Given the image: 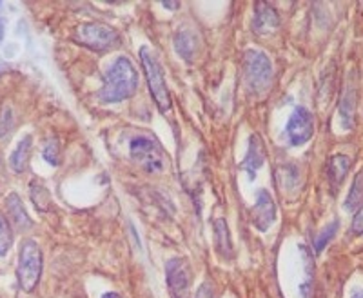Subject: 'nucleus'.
<instances>
[{"label": "nucleus", "instance_id": "10", "mask_svg": "<svg viewBox=\"0 0 363 298\" xmlns=\"http://www.w3.org/2000/svg\"><path fill=\"white\" fill-rule=\"evenodd\" d=\"M265 157H267V153H265L264 140H262V137L258 135V133H252L251 138H249L247 155H245V158L242 160L240 167H242V170L249 175V178H251V180H255L256 171L264 166Z\"/></svg>", "mask_w": 363, "mask_h": 298}, {"label": "nucleus", "instance_id": "18", "mask_svg": "<svg viewBox=\"0 0 363 298\" xmlns=\"http://www.w3.org/2000/svg\"><path fill=\"white\" fill-rule=\"evenodd\" d=\"M29 197L33 200L38 211H48L51 206V193L40 180H33L29 186Z\"/></svg>", "mask_w": 363, "mask_h": 298}, {"label": "nucleus", "instance_id": "23", "mask_svg": "<svg viewBox=\"0 0 363 298\" xmlns=\"http://www.w3.org/2000/svg\"><path fill=\"white\" fill-rule=\"evenodd\" d=\"M13 126V113L11 109H6V111L0 113V137H4L6 133L11 129Z\"/></svg>", "mask_w": 363, "mask_h": 298}, {"label": "nucleus", "instance_id": "5", "mask_svg": "<svg viewBox=\"0 0 363 298\" xmlns=\"http://www.w3.org/2000/svg\"><path fill=\"white\" fill-rule=\"evenodd\" d=\"M129 155L147 173H160L167 166L164 148L157 138L149 135H138L129 144Z\"/></svg>", "mask_w": 363, "mask_h": 298}, {"label": "nucleus", "instance_id": "22", "mask_svg": "<svg viewBox=\"0 0 363 298\" xmlns=\"http://www.w3.org/2000/svg\"><path fill=\"white\" fill-rule=\"evenodd\" d=\"M42 155H44L45 162H50L51 166H57L58 157H60V144H58L57 138H53V140H50L48 144L44 145V151H42Z\"/></svg>", "mask_w": 363, "mask_h": 298}, {"label": "nucleus", "instance_id": "6", "mask_svg": "<svg viewBox=\"0 0 363 298\" xmlns=\"http://www.w3.org/2000/svg\"><path fill=\"white\" fill-rule=\"evenodd\" d=\"M140 60L142 67H144L145 79H147L149 92L153 95L155 104H157L162 113L171 111V93L167 89V84H165L164 71H162L158 58L155 57V53L149 51V48H142Z\"/></svg>", "mask_w": 363, "mask_h": 298}, {"label": "nucleus", "instance_id": "20", "mask_svg": "<svg viewBox=\"0 0 363 298\" xmlns=\"http://www.w3.org/2000/svg\"><path fill=\"white\" fill-rule=\"evenodd\" d=\"M338 226H340V224L335 220V222H330L329 226H327V228L323 229L320 235H318L316 242H314V249H316V253H322L323 249H325V245L329 244L333 238H335L336 231H338Z\"/></svg>", "mask_w": 363, "mask_h": 298}, {"label": "nucleus", "instance_id": "8", "mask_svg": "<svg viewBox=\"0 0 363 298\" xmlns=\"http://www.w3.org/2000/svg\"><path fill=\"white\" fill-rule=\"evenodd\" d=\"M314 135V118L313 113L307 108H296L289 116V122L285 126V137L287 142L294 148L307 144Z\"/></svg>", "mask_w": 363, "mask_h": 298}, {"label": "nucleus", "instance_id": "27", "mask_svg": "<svg viewBox=\"0 0 363 298\" xmlns=\"http://www.w3.org/2000/svg\"><path fill=\"white\" fill-rule=\"evenodd\" d=\"M162 6H164V8H169V9H177L180 4H178V2H164Z\"/></svg>", "mask_w": 363, "mask_h": 298}, {"label": "nucleus", "instance_id": "26", "mask_svg": "<svg viewBox=\"0 0 363 298\" xmlns=\"http://www.w3.org/2000/svg\"><path fill=\"white\" fill-rule=\"evenodd\" d=\"M4 33H6V26H4V21L0 18V42L4 40Z\"/></svg>", "mask_w": 363, "mask_h": 298}, {"label": "nucleus", "instance_id": "4", "mask_svg": "<svg viewBox=\"0 0 363 298\" xmlns=\"http://www.w3.org/2000/svg\"><path fill=\"white\" fill-rule=\"evenodd\" d=\"M74 40L96 53H106L120 46V33L115 28L99 22H86L74 29Z\"/></svg>", "mask_w": 363, "mask_h": 298}, {"label": "nucleus", "instance_id": "15", "mask_svg": "<svg viewBox=\"0 0 363 298\" xmlns=\"http://www.w3.org/2000/svg\"><path fill=\"white\" fill-rule=\"evenodd\" d=\"M351 170V158L347 155H333L329 158V164H327V177H329V182L333 186V189H338L342 186V182L345 180L347 173Z\"/></svg>", "mask_w": 363, "mask_h": 298}, {"label": "nucleus", "instance_id": "11", "mask_svg": "<svg viewBox=\"0 0 363 298\" xmlns=\"http://www.w3.org/2000/svg\"><path fill=\"white\" fill-rule=\"evenodd\" d=\"M356 106H358V87H356L352 74L347 79L345 89L340 100V122L345 129H352L356 116Z\"/></svg>", "mask_w": 363, "mask_h": 298}, {"label": "nucleus", "instance_id": "12", "mask_svg": "<svg viewBox=\"0 0 363 298\" xmlns=\"http://www.w3.org/2000/svg\"><path fill=\"white\" fill-rule=\"evenodd\" d=\"M278 26H280V17H278L277 9L267 2H256L252 31L258 35H269L277 31Z\"/></svg>", "mask_w": 363, "mask_h": 298}, {"label": "nucleus", "instance_id": "14", "mask_svg": "<svg viewBox=\"0 0 363 298\" xmlns=\"http://www.w3.org/2000/svg\"><path fill=\"white\" fill-rule=\"evenodd\" d=\"M6 207H8L9 220L13 222V226L21 231H28V229L33 228V220L29 219V215L26 213L24 206H22V200L17 193H11L8 195V200H6Z\"/></svg>", "mask_w": 363, "mask_h": 298}, {"label": "nucleus", "instance_id": "1", "mask_svg": "<svg viewBox=\"0 0 363 298\" xmlns=\"http://www.w3.org/2000/svg\"><path fill=\"white\" fill-rule=\"evenodd\" d=\"M138 89V74L128 57H118L104 74L96 99L102 104H118L131 99Z\"/></svg>", "mask_w": 363, "mask_h": 298}, {"label": "nucleus", "instance_id": "7", "mask_svg": "<svg viewBox=\"0 0 363 298\" xmlns=\"http://www.w3.org/2000/svg\"><path fill=\"white\" fill-rule=\"evenodd\" d=\"M165 280L171 298H193V271L186 258L174 257L165 264Z\"/></svg>", "mask_w": 363, "mask_h": 298}, {"label": "nucleus", "instance_id": "29", "mask_svg": "<svg viewBox=\"0 0 363 298\" xmlns=\"http://www.w3.org/2000/svg\"><path fill=\"white\" fill-rule=\"evenodd\" d=\"M352 298H363V289L356 291V293H354V294H352Z\"/></svg>", "mask_w": 363, "mask_h": 298}, {"label": "nucleus", "instance_id": "28", "mask_svg": "<svg viewBox=\"0 0 363 298\" xmlns=\"http://www.w3.org/2000/svg\"><path fill=\"white\" fill-rule=\"evenodd\" d=\"M102 298H122L118 293H106Z\"/></svg>", "mask_w": 363, "mask_h": 298}, {"label": "nucleus", "instance_id": "16", "mask_svg": "<svg viewBox=\"0 0 363 298\" xmlns=\"http://www.w3.org/2000/svg\"><path fill=\"white\" fill-rule=\"evenodd\" d=\"M31 148H33V137L31 135H26L21 142L17 144V148L11 151V157H9V166L15 173H24L28 170L29 157H31Z\"/></svg>", "mask_w": 363, "mask_h": 298}, {"label": "nucleus", "instance_id": "24", "mask_svg": "<svg viewBox=\"0 0 363 298\" xmlns=\"http://www.w3.org/2000/svg\"><path fill=\"white\" fill-rule=\"evenodd\" d=\"M351 229H352V235H356V236L363 235V206L356 209V215H354V219H352Z\"/></svg>", "mask_w": 363, "mask_h": 298}, {"label": "nucleus", "instance_id": "13", "mask_svg": "<svg viewBox=\"0 0 363 298\" xmlns=\"http://www.w3.org/2000/svg\"><path fill=\"white\" fill-rule=\"evenodd\" d=\"M174 48L184 60L191 62L199 53V37L191 28H180L174 35Z\"/></svg>", "mask_w": 363, "mask_h": 298}, {"label": "nucleus", "instance_id": "25", "mask_svg": "<svg viewBox=\"0 0 363 298\" xmlns=\"http://www.w3.org/2000/svg\"><path fill=\"white\" fill-rule=\"evenodd\" d=\"M196 298H218V294H216L215 286L211 282H203L196 291Z\"/></svg>", "mask_w": 363, "mask_h": 298}, {"label": "nucleus", "instance_id": "2", "mask_svg": "<svg viewBox=\"0 0 363 298\" xmlns=\"http://www.w3.org/2000/svg\"><path fill=\"white\" fill-rule=\"evenodd\" d=\"M274 71L271 58L262 51L249 50L244 55V84L247 92L255 96H262L272 86Z\"/></svg>", "mask_w": 363, "mask_h": 298}, {"label": "nucleus", "instance_id": "21", "mask_svg": "<svg viewBox=\"0 0 363 298\" xmlns=\"http://www.w3.org/2000/svg\"><path fill=\"white\" fill-rule=\"evenodd\" d=\"M13 244V233L9 228L8 220L0 215V257H4Z\"/></svg>", "mask_w": 363, "mask_h": 298}, {"label": "nucleus", "instance_id": "9", "mask_svg": "<svg viewBox=\"0 0 363 298\" xmlns=\"http://www.w3.org/2000/svg\"><path fill=\"white\" fill-rule=\"evenodd\" d=\"M277 220V204L267 189H260L256 193V202L252 206V222L256 229L267 231Z\"/></svg>", "mask_w": 363, "mask_h": 298}, {"label": "nucleus", "instance_id": "3", "mask_svg": "<svg viewBox=\"0 0 363 298\" xmlns=\"http://www.w3.org/2000/svg\"><path fill=\"white\" fill-rule=\"evenodd\" d=\"M42 265H44V258H42L40 245L31 238L22 242L17 264V280L22 291L33 293L37 289L42 277Z\"/></svg>", "mask_w": 363, "mask_h": 298}, {"label": "nucleus", "instance_id": "19", "mask_svg": "<svg viewBox=\"0 0 363 298\" xmlns=\"http://www.w3.org/2000/svg\"><path fill=\"white\" fill-rule=\"evenodd\" d=\"M363 206V170L352 180V186L349 189V195H347L345 207L349 211H356L358 207Z\"/></svg>", "mask_w": 363, "mask_h": 298}, {"label": "nucleus", "instance_id": "17", "mask_svg": "<svg viewBox=\"0 0 363 298\" xmlns=\"http://www.w3.org/2000/svg\"><path fill=\"white\" fill-rule=\"evenodd\" d=\"M215 244L216 251L223 260H231L235 257V249H233L231 233H229V226L223 219L215 220Z\"/></svg>", "mask_w": 363, "mask_h": 298}]
</instances>
